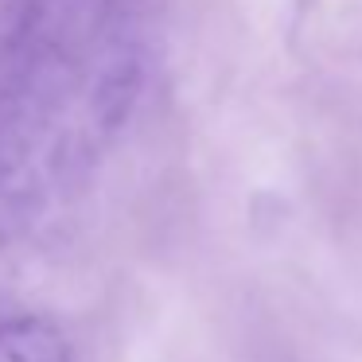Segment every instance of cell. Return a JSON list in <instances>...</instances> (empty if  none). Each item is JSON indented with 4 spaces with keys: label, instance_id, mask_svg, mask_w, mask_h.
I'll list each match as a JSON object with an SVG mask.
<instances>
[{
    "label": "cell",
    "instance_id": "1",
    "mask_svg": "<svg viewBox=\"0 0 362 362\" xmlns=\"http://www.w3.org/2000/svg\"><path fill=\"white\" fill-rule=\"evenodd\" d=\"M0 362H74L71 343L55 323L40 315L0 320Z\"/></svg>",
    "mask_w": 362,
    "mask_h": 362
}]
</instances>
